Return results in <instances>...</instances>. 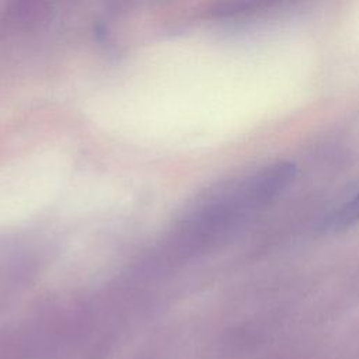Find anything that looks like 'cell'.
Returning <instances> with one entry per match:
<instances>
[{"label": "cell", "mask_w": 359, "mask_h": 359, "mask_svg": "<svg viewBox=\"0 0 359 359\" xmlns=\"http://www.w3.org/2000/svg\"><path fill=\"white\" fill-rule=\"evenodd\" d=\"M359 223V191L335 209L327 219V227L332 231H342Z\"/></svg>", "instance_id": "cell-1"}]
</instances>
